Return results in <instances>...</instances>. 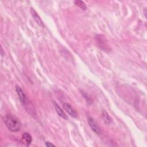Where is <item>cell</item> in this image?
<instances>
[{"instance_id":"6da1fadb","label":"cell","mask_w":147,"mask_h":147,"mask_svg":"<svg viewBox=\"0 0 147 147\" xmlns=\"http://www.w3.org/2000/svg\"><path fill=\"white\" fill-rule=\"evenodd\" d=\"M6 127L13 132L18 131L21 129V122L19 119L13 114H9L3 118Z\"/></svg>"},{"instance_id":"7a4b0ae2","label":"cell","mask_w":147,"mask_h":147,"mask_svg":"<svg viewBox=\"0 0 147 147\" xmlns=\"http://www.w3.org/2000/svg\"><path fill=\"white\" fill-rule=\"evenodd\" d=\"M16 90L17 94L18 96V98L20 99V100L21 103L24 106L28 102L27 98H26L25 94L24 93V91L22 90V88L20 86H17L16 87Z\"/></svg>"},{"instance_id":"3957f363","label":"cell","mask_w":147,"mask_h":147,"mask_svg":"<svg viewBox=\"0 0 147 147\" xmlns=\"http://www.w3.org/2000/svg\"><path fill=\"white\" fill-rule=\"evenodd\" d=\"M89 126H90L91 129L98 134H100L101 133V129L98 124L95 121V120L92 118H88V119Z\"/></svg>"},{"instance_id":"277c9868","label":"cell","mask_w":147,"mask_h":147,"mask_svg":"<svg viewBox=\"0 0 147 147\" xmlns=\"http://www.w3.org/2000/svg\"><path fill=\"white\" fill-rule=\"evenodd\" d=\"M30 13L32 16L33 17L34 20L35 21V22L41 28H44V22L42 21V20L41 19L40 17L39 16V15L38 14V13L34 10V9L31 8L30 9Z\"/></svg>"},{"instance_id":"5b68a950","label":"cell","mask_w":147,"mask_h":147,"mask_svg":"<svg viewBox=\"0 0 147 147\" xmlns=\"http://www.w3.org/2000/svg\"><path fill=\"white\" fill-rule=\"evenodd\" d=\"M63 107H64V110L68 113V114H69L71 117H72L74 118L77 117V116H78L77 113L72 107V106H71L70 104H69L68 103H64L63 104Z\"/></svg>"},{"instance_id":"8992f818","label":"cell","mask_w":147,"mask_h":147,"mask_svg":"<svg viewBox=\"0 0 147 147\" xmlns=\"http://www.w3.org/2000/svg\"><path fill=\"white\" fill-rule=\"evenodd\" d=\"M52 103H53V107L55 109V111L57 113V114H58V115L60 116L61 118L64 119H67L68 117H67V115L64 113V112L61 109V107L59 106V105L56 102H54V101L52 102Z\"/></svg>"},{"instance_id":"52a82bcc","label":"cell","mask_w":147,"mask_h":147,"mask_svg":"<svg viewBox=\"0 0 147 147\" xmlns=\"http://www.w3.org/2000/svg\"><path fill=\"white\" fill-rule=\"evenodd\" d=\"M22 139L24 141V144H25L26 146H29L32 141V137L30 134L28 133H24L22 136Z\"/></svg>"},{"instance_id":"ba28073f","label":"cell","mask_w":147,"mask_h":147,"mask_svg":"<svg viewBox=\"0 0 147 147\" xmlns=\"http://www.w3.org/2000/svg\"><path fill=\"white\" fill-rule=\"evenodd\" d=\"M102 117L106 124L109 125L112 122L111 118L110 117L108 113L105 110H103L102 111Z\"/></svg>"},{"instance_id":"9c48e42d","label":"cell","mask_w":147,"mask_h":147,"mask_svg":"<svg viewBox=\"0 0 147 147\" xmlns=\"http://www.w3.org/2000/svg\"><path fill=\"white\" fill-rule=\"evenodd\" d=\"M74 3L76 6L80 7L82 10H86L87 7H86V4L84 3V2L82 1H79V0H77V1H75Z\"/></svg>"},{"instance_id":"30bf717a","label":"cell","mask_w":147,"mask_h":147,"mask_svg":"<svg viewBox=\"0 0 147 147\" xmlns=\"http://www.w3.org/2000/svg\"><path fill=\"white\" fill-rule=\"evenodd\" d=\"M45 145L48 146V147H51V146H55V145H54L53 144L50 142H48V141H47V142H45Z\"/></svg>"}]
</instances>
